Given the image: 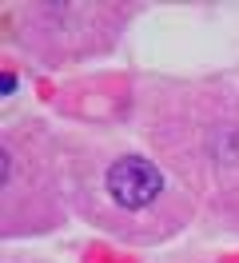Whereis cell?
Returning a JSON list of instances; mask_svg holds the SVG:
<instances>
[{"instance_id": "1", "label": "cell", "mask_w": 239, "mask_h": 263, "mask_svg": "<svg viewBox=\"0 0 239 263\" xmlns=\"http://www.w3.org/2000/svg\"><path fill=\"white\" fill-rule=\"evenodd\" d=\"M159 187H163L159 172L148 160H140V156H124L108 172V192L120 208H148L159 196Z\"/></svg>"}]
</instances>
